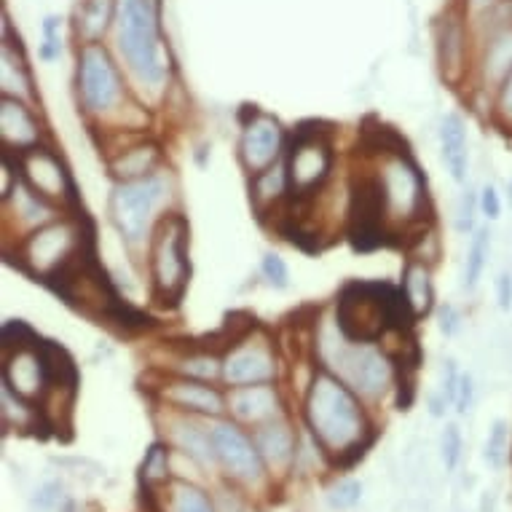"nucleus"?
Returning a JSON list of instances; mask_svg holds the SVG:
<instances>
[{"label":"nucleus","instance_id":"obj_1","mask_svg":"<svg viewBox=\"0 0 512 512\" xmlns=\"http://www.w3.org/2000/svg\"><path fill=\"white\" fill-rule=\"evenodd\" d=\"M303 421L319 451L346 467L362 459L376 440L362 397L322 365L314 368L303 395Z\"/></svg>","mask_w":512,"mask_h":512},{"label":"nucleus","instance_id":"obj_2","mask_svg":"<svg viewBox=\"0 0 512 512\" xmlns=\"http://www.w3.org/2000/svg\"><path fill=\"white\" fill-rule=\"evenodd\" d=\"M370 151H373V164H370V172L362 177L376 194L387 231L421 226L429 215V194L419 164L405 148L397 151L387 143L370 145Z\"/></svg>","mask_w":512,"mask_h":512},{"label":"nucleus","instance_id":"obj_3","mask_svg":"<svg viewBox=\"0 0 512 512\" xmlns=\"http://www.w3.org/2000/svg\"><path fill=\"white\" fill-rule=\"evenodd\" d=\"M314 352L319 365L336 373L362 400H381L397 381V362L387 349L373 341L346 338L336 322L317 330Z\"/></svg>","mask_w":512,"mask_h":512},{"label":"nucleus","instance_id":"obj_4","mask_svg":"<svg viewBox=\"0 0 512 512\" xmlns=\"http://www.w3.org/2000/svg\"><path fill=\"white\" fill-rule=\"evenodd\" d=\"M116 41L137 86L151 94L164 92L169 81V59L161 43L159 14L153 0H118Z\"/></svg>","mask_w":512,"mask_h":512},{"label":"nucleus","instance_id":"obj_5","mask_svg":"<svg viewBox=\"0 0 512 512\" xmlns=\"http://www.w3.org/2000/svg\"><path fill=\"white\" fill-rule=\"evenodd\" d=\"M413 311L408 309L400 287L387 282H349L336 301V325L352 341L378 344L387 330L413 328Z\"/></svg>","mask_w":512,"mask_h":512},{"label":"nucleus","instance_id":"obj_6","mask_svg":"<svg viewBox=\"0 0 512 512\" xmlns=\"http://www.w3.org/2000/svg\"><path fill=\"white\" fill-rule=\"evenodd\" d=\"M89 234L76 218H57L19 239L17 258L22 271L46 285H57L73 269L92 258Z\"/></svg>","mask_w":512,"mask_h":512},{"label":"nucleus","instance_id":"obj_7","mask_svg":"<svg viewBox=\"0 0 512 512\" xmlns=\"http://www.w3.org/2000/svg\"><path fill=\"white\" fill-rule=\"evenodd\" d=\"M169 191H172V185L164 172L113 185L108 199V215L129 250H140V247L148 250L153 228L167 215Z\"/></svg>","mask_w":512,"mask_h":512},{"label":"nucleus","instance_id":"obj_8","mask_svg":"<svg viewBox=\"0 0 512 512\" xmlns=\"http://www.w3.org/2000/svg\"><path fill=\"white\" fill-rule=\"evenodd\" d=\"M78 108L84 110L89 121H121L126 113H137L143 108H129V89L118 70L116 59L100 41H86L78 49L76 68Z\"/></svg>","mask_w":512,"mask_h":512},{"label":"nucleus","instance_id":"obj_9","mask_svg":"<svg viewBox=\"0 0 512 512\" xmlns=\"http://www.w3.org/2000/svg\"><path fill=\"white\" fill-rule=\"evenodd\" d=\"M191 228L180 212H167L153 228L151 242L145 250L148 258V279H151V298L161 306H180L191 279Z\"/></svg>","mask_w":512,"mask_h":512},{"label":"nucleus","instance_id":"obj_10","mask_svg":"<svg viewBox=\"0 0 512 512\" xmlns=\"http://www.w3.org/2000/svg\"><path fill=\"white\" fill-rule=\"evenodd\" d=\"M220 357H223L220 381L228 389L274 384L279 376V357L274 341L255 328L247 330L242 338H236Z\"/></svg>","mask_w":512,"mask_h":512},{"label":"nucleus","instance_id":"obj_11","mask_svg":"<svg viewBox=\"0 0 512 512\" xmlns=\"http://www.w3.org/2000/svg\"><path fill=\"white\" fill-rule=\"evenodd\" d=\"M212 448L218 456V467L228 478L242 486H261L266 480V462L255 437L247 435L244 427L234 419H218L210 427Z\"/></svg>","mask_w":512,"mask_h":512},{"label":"nucleus","instance_id":"obj_12","mask_svg":"<svg viewBox=\"0 0 512 512\" xmlns=\"http://www.w3.org/2000/svg\"><path fill=\"white\" fill-rule=\"evenodd\" d=\"M287 177H290V191L293 199H311L322 191L333 172V148L322 132H306L298 129L293 145L287 148Z\"/></svg>","mask_w":512,"mask_h":512},{"label":"nucleus","instance_id":"obj_13","mask_svg":"<svg viewBox=\"0 0 512 512\" xmlns=\"http://www.w3.org/2000/svg\"><path fill=\"white\" fill-rule=\"evenodd\" d=\"M6 156V153H3ZM17 164L19 177L25 180L35 194H41L43 199H49L57 207H76V183L70 177L65 161L59 159L57 153L51 151L49 145L43 143L33 151L19 153V156H9Z\"/></svg>","mask_w":512,"mask_h":512},{"label":"nucleus","instance_id":"obj_14","mask_svg":"<svg viewBox=\"0 0 512 512\" xmlns=\"http://www.w3.org/2000/svg\"><path fill=\"white\" fill-rule=\"evenodd\" d=\"M287 151L285 126L279 118L252 110L250 121H244L242 137H239V164L250 177L261 175L266 169L282 161Z\"/></svg>","mask_w":512,"mask_h":512},{"label":"nucleus","instance_id":"obj_15","mask_svg":"<svg viewBox=\"0 0 512 512\" xmlns=\"http://www.w3.org/2000/svg\"><path fill=\"white\" fill-rule=\"evenodd\" d=\"M161 403L169 411L185 413V416H207V419H223L228 413V392L215 387L212 381H199L188 376H169L159 387Z\"/></svg>","mask_w":512,"mask_h":512},{"label":"nucleus","instance_id":"obj_16","mask_svg":"<svg viewBox=\"0 0 512 512\" xmlns=\"http://www.w3.org/2000/svg\"><path fill=\"white\" fill-rule=\"evenodd\" d=\"M0 140L6 156H19L43 145L41 118L35 116L30 102L9 94L0 97Z\"/></svg>","mask_w":512,"mask_h":512},{"label":"nucleus","instance_id":"obj_17","mask_svg":"<svg viewBox=\"0 0 512 512\" xmlns=\"http://www.w3.org/2000/svg\"><path fill=\"white\" fill-rule=\"evenodd\" d=\"M228 416L242 427H261L282 416V397L274 384L228 389Z\"/></svg>","mask_w":512,"mask_h":512},{"label":"nucleus","instance_id":"obj_18","mask_svg":"<svg viewBox=\"0 0 512 512\" xmlns=\"http://www.w3.org/2000/svg\"><path fill=\"white\" fill-rule=\"evenodd\" d=\"M161 161H164L161 148L153 140H135V143L110 153L108 172L116 183L143 180V177L161 172Z\"/></svg>","mask_w":512,"mask_h":512},{"label":"nucleus","instance_id":"obj_19","mask_svg":"<svg viewBox=\"0 0 512 512\" xmlns=\"http://www.w3.org/2000/svg\"><path fill=\"white\" fill-rule=\"evenodd\" d=\"M440 156L445 172L459 185L467 183L470 175V137L467 121L459 113H445L440 121Z\"/></svg>","mask_w":512,"mask_h":512},{"label":"nucleus","instance_id":"obj_20","mask_svg":"<svg viewBox=\"0 0 512 512\" xmlns=\"http://www.w3.org/2000/svg\"><path fill=\"white\" fill-rule=\"evenodd\" d=\"M252 437L258 443L263 462L271 470H285L295 462V454H298L295 451V432L290 429L285 416L266 421L261 427H252Z\"/></svg>","mask_w":512,"mask_h":512},{"label":"nucleus","instance_id":"obj_21","mask_svg":"<svg viewBox=\"0 0 512 512\" xmlns=\"http://www.w3.org/2000/svg\"><path fill=\"white\" fill-rule=\"evenodd\" d=\"M464 57H467V30L462 19L445 17L437 33V62L448 84H459L464 76Z\"/></svg>","mask_w":512,"mask_h":512},{"label":"nucleus","instance_id":"obj_22","mask_svg":"<svg viewBox=\"0 0 512 512\" xmlns=\"http://www.w3.org/2000/svg\"><path fill=\"white\" fill-rule=\"evenodd\" d=\"M400 293L416 319H424L435 309V282H432L429 263L419 261V258H411L405 263L403 277H400Z\"/></svg>","mask_w":512,"mask_h":512},{"label":"nucleus","instance_id":"obj_23","mask_svg":"<svg viewBox=\"0 0 512 512\" xmlns=\"http://www.w3.org/2000/svg\"><path fill=\"white\" fill-rule=\"evenodd\" d=\"M172 443L177 445V451H183L185 456H191L196 464L202 467H218V456L212 448L210 429L199 427L191 416L180 413V419L172 421Z\"/></svg>","mask_w":512,"mask_h":512},{"label":"nucleus","instance_id":"obj_24","mask_svg":"<svg viewBox=\"0 0 512 512\" xmlns=\"http://www.w3.org/2000/svg\"><path fill=\"white\" fill-rule=\"evenodd\" d=\"M287 196H293V191H290L285 161H279L261 175L250 177V199L258 215H269L271 210H277L279 204L287 202Z\"/></svg>","mask_w":512,"mask_h":512},{"label":"nucleus","instance_id":"obj_25","mask_svg":"<svg viewBox=\"0 0 512 512\" xmlns=\"http://www.w3.org/2000/svg\"><path fill=\"white\" fill-rule=\"evenodd\" d=\"M488 261H491V228L480 226L472 231L470 247H467V258H464L462 271V287L464 293H475L480 279L486 274Z\"/></svg>","mask_w":512,"mask_h":512},{"label":"nucleus","instance_id":"obj_26","mask_svg":"<svg viewBox=\"0 0 512 512\" xmlns=\"http://www.w3.org/2000/svg\"><path fill=\"white\" fill-rule=\"evenodd\" d=\"M512 70V25L502 27L499 33L488 38L486 57H483V78L486 84H502L504 76Z\"/></svg>","mask_w":512,"mask_h":512},{"label":"nucleus","instance_id":"obj_27","mask_svg":"<svg viewBox=\"0 0 512 512\" xmlns=\"http://www.w3.org/2000/svg\"><path fill=\"white\" fill-rule=\"evenodd\" d=\"M118 0H84L81 11H78V30L86 41H100V35H105L110 22H116Z\"/></svg>","mask_w":512,"mask_h":512},{"label":"nucleus","instance_id":"obj_28","mask_svg":"<svg viewBox=\"0 0 512 512\" xmlns=\"http://www.w3.org/2000/svg\"><path fill=\"white\" fill-rule=\"evenodd\" d=\"M167 510L169 512H215L210 494L204 488L185 483V480H172L167 486Z\"/></svg>","mask_w":512,"mask_h":512},{"label":"nucleus","instance_id":"obj_29","mask_svg":"<svg viewBox=\"0 0 512 512\" xmlns=\"http://www.w3.org/2000/svg\"><path fill=\"white\" fill-rule=\"evenodd\" d=\"M169 445L167 443H153L145 451L143 467H140V480L148 488V494H153L159 486H169L172 475H169Z\"/></svg>","mask_w":512,"mask_h":512},{"label":"nucleus","instance_id":"obj_30","mask_svg":"<svg viewBox=\"0 0 512 512\" xmlns=\"http://www.w3.org/2000/svg\"><path fill=\"white\" fill-rule=\"evenodd\" d=\"M220 370H223V357L207 352V349L185 354L175 362L177 376L199 378V381H215V378H220Z\"/></svg>","mask_w":512,"mask_h":512},{"label":"nucleus","instance_id":"obj_31","mask_svg":"<svg viewBox=\"0 0 512 512\" xmlns=\"http://www.w3.org/2000/svg\"><path fill=\"white\" fill-rule=\"evenodd\" d=\"M507 456H510V427H507V421L496 419L494 424H491V429H488L483 459H486L494 470H502L504 462H507Z\"/></svg>","mask_w":512,"mask_h":512},{"label":"nucleus","instance_id":"obj_32","mask_svg":"<svg viewBox=\"0 0 512 512\" xmlns=\"http://www.w3.org/2000/svg\"><path fill=\"white\" fill-rule=\"evenodd\" d=\"M41 341L25 319H9L3 325V352H17V349H27Z\"/></svg>","mask_w":512,"mask_h":512},{"label":"nucleus","instance_id":"obj_33","mask_svg":"<svg viewBox=\"0 0 512 512\" xmlns=\"http://www.w3.org/2000/svg\"><path fill=\"white\" fill-rule=\"evenodd\" d=\"M480 212V199L472 188H464L462 196H459V204H456V218L454 226L459 234H472L475 231V220H478Z\"/></svg>","mask_w":512,"mask_h":512},{"label":"nucleus","instance_id":"obj_34","mask_svg":"<svg viewBox=\"0 0 512 512\" xmlns=\"http://www.w3.org/2000/svg\"><path fill=\"white\" fill-rule=\"evenodd\" d=\"M261 277L266 279L271 287L285 290V287L290 285V269H287L285 258L277 255V252H266L261 258Z\"/></svg>","mask_w":512,"mask_h":512},{"label":"nucleus","instance_id":"obj_35","mask_svg":"<svg viewBox=\"0 0 512 512\" xmlns=\"http://www.w3.org/2000/svg\"><path fill=\"white\" fill-rule=\"evenodd\" d=\"M362 496V483L360 480H341V483H336V486L330 488V504L336 507V510H352L354 504L360 502Z\"/></svg>","mask_w":512,"mask_h":512},{"label":"nucleus","instance_id":"obj_36","mask_svg":"<svg viewBox=\"0 0 512 512\" xmlns=\"http://www.w3.org/2000/svg\"><path fill=\"white\" fill-rule=\"evenodd\" d=\"M59 502H62V483L51 480V483H43L35 496L30 499V510L33 512H51L57 510Z\"/></svg>","mask_w":512,"mask_h":512},{"label":"nucleus","instance_id":"obj_37","mask_svg":"<svg viewBox=\"0 0 512 512\" xmlns=\"http://www.w3.org/2000/svg\"><path fill=\"white\" fill-rule=\"evenodd\" d=\"M494 116L496 121H502L504 126H512V70L504 76L502 84L496 86Z\"/></svg>","mask_w":512,"mask_h":512},{"label":"nucleus","instance_id":"obj_38","mask_svg":"<svg viewBox=\"0 0 512 512\" xmlns=\"http://www.w3.org/2000/svg\"><path fill=\"white\" fill-rule=\"evenodd\" d=\"M462 432L456 424H448L443 432V462H445V470H454L459 459H462Z\"/></svg>","mask_w":512,"mask_h":512},{"label":"nucleus","instance_id":"obj_39","mask_svg":"<svg viewBox=\"0 0 512 512\" xmlns=\"http://www.w3.org/2000/svg\"><path fill=\"white\" fill-rule=\"evenodd\" d=\"M478 199H480V215L486 220H499L502 218V194H499V188L494 183H486L483 188L478 191Z\"/></svg>","mask_w":512,"mask_h":512},{"label":"nucleus","instance_id":"obj_40","mask_svg":"<svg viewBox=\"0 0 512 512\" xmlns=\"http://www.w3.org/2000/svg\"><path fill=\"white\" fill-rule=\"evenodd\" d=\"M62 54V41H59V19L49 17L43 22V46H41V59L54 62Z\"/></svg>","mask_w":512,"mask_h":512},{"label":"nucleus","instance_id":"obj_41","mask_svg":"<svg viewBox=\"0 0 512 512\" xmlns=\"http://www.w3.org/2000/svg\"><path fill=\"white\" fill-rule=\"evenodd\" d=\"M464 325L462 311L456 309L454 303H443L440 309H437V328L443 333L445 338H454Z\"/></svg>","mask_w":512,"mask_h":512},{"label":"nucleus","instance_id":"obj_42","mask_svg":"<svg viewBox=\"0 0 512 512\" xmlns=\"http://www.w3.org/2000/svg\"><path fill=\"white\" fill-rule=\"evenodd\" d=\"M472 405H475V378L470 373H462L459 378V389H456V413L459 416H467L472 411Z\"/></svg>","mask_w":512,"mask_h":512},{"label":"nucleus","instance_id":"obj_43","mask_svg":"<svg viewBox=\"0 0 512 512\" xmlns=\"http://www.w3.org/2000/svg\"><path fill=\"white\" fill-rule=\"evenodd\" d=\"M496 303L499 309L510 311L512 309V271L504 269L499 277H496Z\"/></svg>","mask_w":512,"mask_h":512},{"label":"nucleus","instance_id":"obj_44","mask_svg":"<svg viewBox=\"0 0 512 512\" xmlns=\"http://www.w3.org/2000/svg\"><path fill=\"white\" fill-rule=\"evenodd\" d=\"M499 6V0H467V9L480 17V14H488V11H494Z\"/></svg>","mask_w":512,"mask_h":512}]
</instances>
